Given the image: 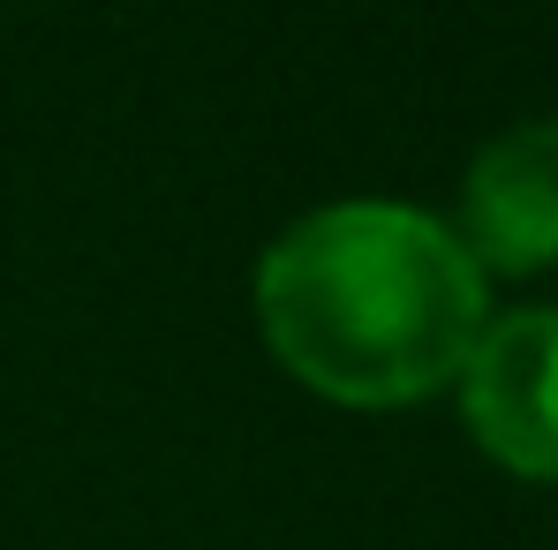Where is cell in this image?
<instances>
[{"label": "cell", "instance_id": "6da1fadb", "mask_svg": "<svg viewBox=\"0 0 558 550\" xmlns=\"http://www.w3.org/2000/svg\"><path fill=\"white\" fill-rule=\"evenodd\" d=\"M272 363L332 407H415L461 377L490 325V279L453 219L348 196L294 219L250 286Z\"/></svg>", "mask_w": 558, "mask_h": 550}, {"label": "cell", "instance_id": "7a4b0ae2", "mask_svg": "<svg viewBox=\"0 0 558 550\" xmlns=\"http://www.w3.org/2000/svg\"><path fill=\"white\" fill-rule=\"evenodd\" d=\"M461 423L483 453L521 482H558V309H506L468 347Z\"/></svg>", "mask_w": 558, "mask_h": 550}, {"label": "cell", "instance_id": "3957f363", "mask_svg": "<svg viewBox=\"0 0 558 550\" xmlns=\"http://www.w3.org/2000/svg\"><path fill=\"white\" fill-rule=\"evenodd\" d=\"M461 249L483 279L558 272V113L498 129L461 174Z\"/></svg>", "mask_w": 558, "mask_h": 550}]
</instances>
